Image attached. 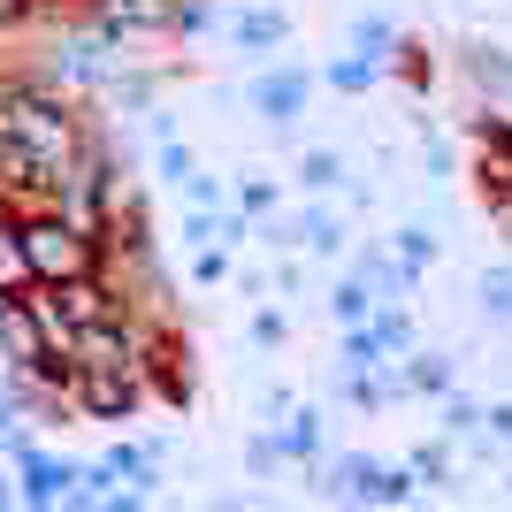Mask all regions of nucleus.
Returning <instances> with one entry per match:
<instances>
[{
	"label": "nucleus",
	"instance_id": "f257e3e1",
	"mask_svg": "<svg viewBox=\"0 0 512 512\" xmlns=\"http://www.w3.org/2000/svg\"><path fill=\"white\" fill-rule=\"evenodd\" d=\"M23 268L46 276V283H77L92 268V237L69 230V222H31L23 230Z\"/></svg>",
	"mask_w": 512,
	"mask_h": 512
},
{
	"label": "nucleus",
	"instance_id": "f03ea898",
	"mask_svg": "<svg viewBox=\"0 0 512 512\" xmlns=\"http://www.w3.org/2000/svg\"><path fill=\"white\" fill-rule=\"evenodd\" d=\"M0 329H8V344H16L23 360H39V329H31V314H16V306H8V321H0Z\"/></svg>",
	"mask_w": 512,
	"mask_h": 512
},
{
	"label": "nucleus",
	"instance_id": "7ed1b4c3",
	"mask_svg": "<svg viewBox=\"0 0 512 512\" xmlns=\"http://www.w3.org/2000/svg\"><path fill=\"white\" fill-rule=\"evenodd\" d=\"M260 100L276 107V115H291V107H299V77H276V85H260Z\"/></svg>",
	"mask_w": 512,
	"mask_h": 512
},
{
	"label": "nucleus",
	"instance_id": "20e7f679",
	"mask_svg": "<svg viewBox=\"0 0 512 512\" xmlns=\"http://www.w3.org/2000/svg\"><path fill=\"white\" fill-rule=\"evenodd\" d=\"M474 69H482V85H490V92H505V100H512V62H497V54H482V62H474Z\"/></svg>",
	"mask_w": 512,
	"mask_h": 512
},
{
	"label": "nucleus",
	"instance_id": "39448f33",
	"mask_svg": "<svg viewBox=\"0 0 512 512\" xmlns=\"http://www.w3.org/2000/svg\"><path fill=\"white\" fill-rule=\"evenodd\" d=\"M490 169H497V184H505V199H512V153H497Z\"/></svg>",
	"mask_w": 512,
	"mask_h": 512
},
{
	"label": "nucleus",
	"instance_id": "423d86ee",
	"mask_svg": "<svg viewBox=\"0 0 512 512\" xmlns=\"http://www.w3.org/2000/svg\"><path fill=\"white\" fill-rule=\"evenodd\" d=\"M23 268V253H8V245H0V276H16Z\"/></svg>",
	"mask_w": 512,
	"mask_h": 512
},
{
	"label": "nucleus",
	"instance_id": "0eeeda50",
	"mask_svg": "<svg viewBox=\"0 0 512 512\" xmlns=\"http://www.w3.org/2000/svg\"><path fill=\"white\" fill-rule=\"evenodd\" d=\"M0 16H16V0H0Z\"/></svg>",
	"mask_w": 512,
	"mask_h": 512
}]
</instances>
